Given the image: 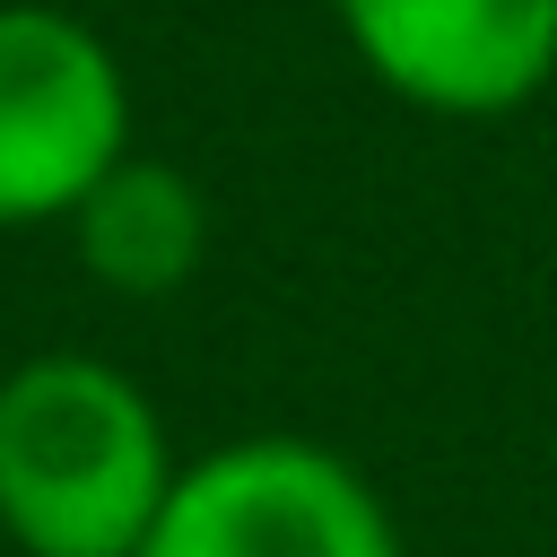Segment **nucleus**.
Masks as SVG:
<instances>
[{
	"instance_id": "obj_5",
	"label": "nucleus",
	"mask_w": 557,
	"mask_h": 557,
	"mask_svg": "<svg viewBox=\"0 0 557 557\" xmlns=\"http://www.w3.org/2000/svg\"><path fill=\"white\" fill-rule=\"evenodd\" d=\"M70 244H78L87 278L113 287V296H174L209 261V200H200V183L183 165L131 148L70 209Z\"/></svg>"
},
{
	"instance_id": "obj_2",
	"label": "nucleus",
	"mask_w": 557,
	"mask_h": 557,
	"mask_svg": "<svg viewBox=\"0 0 557 557\" xmlns=\"http://www.w3.org/2000/svg\"><path fill=\"white\" fill-rule=\"evenodd\" d=\"M139 557H409L383 487L313 435H235L183 461Z\"/></svg>"
},
{
	"instance_id": "obj_1",
	"label": "nucleus",
	"mask_w": 557,
	"mask_h": 557,
	"mask_svg": "<svg viewBox=\"0 0 557 557\" xmlns=\"http://www.w3.org/2000/svg\"><path fill=\"white\" fill-rule=\"evenodd\" d=\"M183 461L139 374L35 348L0 374V540L17 557H139Z\"/></svg>"
},
{
	"instance_id": "obj_4",
	"label": "nucleus",
	"mask_w": 557,
	"mask_h": 557,
	"mask_svg": "<svg viewBox=\"0 0 557 557\" xmlns=\"http://www.w3.org/2000/svg\"><path fill=\"white\" fill-rule=\"evenodd\" d=\"M383 96L435 122H505L557 87V0H331Z\"/></svg>"
},
{
	"instance_id": "obj_3",
	"label": "nucleus",
	"mask_w": 557,
	"mask_h": 557,
	"mask_svg": "<svg viewBox=\"0 0 557 557\" xmlns=\"http://www.w3.org/2000/svg\"><path fill=\"white\" fill-rule=\"evenodd\" d=\"M131 157V78L113 44L52 9L0 0V235L70 226V209Z\"/></svg>"
}]
</instances>
